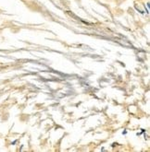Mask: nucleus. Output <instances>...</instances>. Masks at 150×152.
<instances>
[]
</instances>
